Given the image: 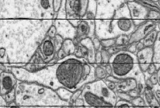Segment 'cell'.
I'll use <instances>...</instances> for the list:
<instances>
[{
    "instance_id": "cell-57",
    "label": "cell",
    "mask_w": 160,
    "mask_h": 108,
    "mask_svg": "<svg viewBox=\"0 0 160 108\" xmlns=\"http://www.w3.org/2000/svg\"><path fill=\"white\" fill-rule=\"evenodd\" d=\"M149 1H151V2H152V3H155L159 2V0H149Z\"/></svg>"
},
{
    "instance_id": "cell-49",
    "label": "cell",
    "mask_w": 160,
    "mask_h": 108,
    "mask_svg": "<svg viewBox=\"0 0 160 108\" xmlns=\"http://www.w3.org/2000/svg\"><path fill=\"white\" fill-rule=\"evenodd\" d=\"M144 88H145V87L142 84H137V86H136V89L138 91V92L140 93V95L141 93H143Z\"/></svg>"
},
{
    "instance_id": "cell-2",
    "label": "cell",
    "mask_w": 160,
    "mask_h": 108,
    "mask_svg": "<svg viewBox=\"0 0 160 108\" xmlns=\"http://www.w3.org/2000/svg\"><path fill=\"white\" fill-rule=\"evenodd\" d=\"M109 64L112 69V75L118 79L135 78V75L141 72L136 55L125 49L118 50L111 55Z\"/></svg>"
},
{
    "instance_id": "cell-34",
    "label": "cell",
    "mask_w": 160,
    "mask_h": 108,
    "mask_svg": "<svg viewBox=\"0 0 160 108\" xmlns=\"http://www.w3.org/2000/svg\"><path fill=\"white\" fill-rule=\"evenodd\" d=\"M90 72H91V65H90V64L84 63V64H83V77H84V80H85L86 78H87V76H88V75H90Z\"/></svg>"
},
{
    "instance_id": "cell-52",
    "label": "cell",
    "mask_w": 160,
    "mask_h": 108,
    "mask_svg": "<svg viewBox=\"0 0 160 108\" xmlns=\"http://www.w3.org/2000/svg\"><path fill=\"white\" fill-rule=\"evenodd\" d=\"M144 48V45H143V43L141 41H138V42H136V49H137V51H139V50H141L142 49Z\"/></svg>"
},
{
    "instance_id": "cell-39",
    "label": "cell",
    "mask_w": 160,
    "mask_h": 108,
    "mask_svg": "<svg viewBox=\"0 0 160 108\" xmlns=\"http://www.w3.org/2000/svg\"><path fill=\"white\" fill-rule=\"evenodd\" d=\"M41 7H42L44 10H48L50 7V2L49 0H41Z\"/></svg>"
},
{
    "instance_id": "cell-13",
    "label": "cell",
    "mask_w": 160,
    "mask_h": 108,
    "mask_svg": "<svg viewBox=\"0 0 160 108\" xmlns=\"http://www.w3.org/2000/svg\"><path fill=\"white\" fill-rule=\"evenodd\" d=\"M80 45H83L87 48V59L88 63L90 64H94L95 63V54H96V50L94 49V45H93L92 38H83L81 41H79Z\"/></svg>"
},
{
    "instance_id": "cell-35",
    "label": "cell",
    "mask_w": 160,
    "mask_h": 108,
    "mask_svg": "<svg viewBox=\"0 0 160 108\" xmlns=\"http://www.w3.org/2000/svg\"><path fill=\"white\" fill-rule=\"evenodd\" d=\"M156 68H155V64L154 63H152L150 64V65L148 66V69H147V71L145 72H147V74L149 75H153L154 73H155L156 72Z\"/></svg>"
},
{
    "instance_id": "cell-11",
    "label": "cell",
    "mask_w": 160,
    "mask_h": 108,
    "mask_svg": "<svg viewBox=\"0 0 160 108\" xmlns=\"http://www.w3.org/2000/svg\"><path fill=\"white\" fill-rule=\"evenodd\" d=\"M82 99L83 100L84 106H100L112 105L104 100L100 96L97 95L90 90L84 88L82 89Z\"/></svg>"
},
{
    "instance_id": "cell-47",
    "label": "cell",
    "mask_w": 160,
    "mask_h": 108,
    "mask_svg": "<svg viewBox=\"0 0 160 108\" xmlns=\"http://www.w3.org/2000/svg\"><path fill=\"white\" fill-rule=\"evenodd\" d=\"M6 55H7V49H6V48H3V47L0 48V58L3 59L6 57Z\"/></svg>"
},
{
    "instance_id": "cell-45",
    "label": "cell",
    "mask_w": 160,
    "mask_h": 108,
    "mask_svg": "<svg viewBox=\"0 0 160 108\" xmlns=\"http://www.w3.org/2000/svg\"><path fill=\"white\" fill-rule=\"evenodd\" d=\"M0 108H8V105L3 100L2 95H0Z\"/></svg>"
},
{
    "instance_id": "cell-18",
    "label": "cell",
    "mask_w": 160,
    "mask_h": 108,
    "mask_svg": "<svg viewBox=\"0 0 160 108\" xmlns=\"http://www.w3.org/2000/svg\"><path fill=\"white\" fill-rule=\"evenodd\" d=\"M143 92V96H144V99H143V100H144L145 103H146V105H148V106H154V105H155L154 101L155 102H157V101L155 99L154 92L152 91V89H150V88L145 87ZM157 103H158V102H157ZM158 104H159V103H158Z\"/></svg>"
},
{
    "instance_id": "cell-1",
    "label": "cell",
    "mask_w": 160,
    "mask_h": 108,
    "mask_svg": "<svg viewBox=\"0 0 160 108\" xmlns=\"http://www.w3.org/2000/svg\"><path fill=\"white\" fill-rule=\"evenodd\" d=\"M83 64V62L77 57H70L62 61L56 69L57 82L71 91L78 89L84 80Z\"/></svg>"
},
{
    "instance_id": "cell-9",
    "label": "cell",
    "mask_w": 160,
    "mask_h": 108,
    "mask_svg": "<svg viewBox=\"0 0 160 108\" xmlns=\"http://www.w3.org/2000/svg\"><path fill=\"white\" fill-rule=\"evenodd\" d=\"M18 80L12 72L0 71V95L12 91L17 85Z\"/></svg>"
},
{
    "instance_id": "cell-22",
    "label": "cell",
    "mask_w": 160,
    "mask_h": 108,
    "mask_svg": "<svg viewBox=\"0 0 160 108\" xmlns=\"http://www.w3.org/2000/svg\"><path fill=\"white\" fill-rule=\"evenodd\" d=\"M128 41H129V37L128 35H120L117 37L116 41H115V46H121L122 48L125 47L128 45Z\"/></svg>"
},
{
    "instance_id": "cell-12",
    "label": "cell",
    "mask_w": 160,
    "mask_h": 108,
    "mask_svg": "<svg viewBox=\"0 0 160 108\" xmlns=\"http://www.w3.org/2000/svg\"><path fill=\"white\" fill-rule=\"evenodd\" d=\"M89 33H90V25L86 21L81 20L79 25L76 28V34H75V40H73L75 45H78L82 39L89 37Z\"/></svg>"
},
{
    "instance_id": "cell-15",
    "label": "cell",
    "mask_w": 160,
    "mask_h": 108,
    "mask_svg": "<svg viewBox=\"0 0 160 108\" xmlns=\"http://www.w3.org/2000/svg\"><path fill=\"white\" fill-rule=\"evenodd\" d=\"M61 49L66 53L67 57H69V56L74 55L75 49H76V45L74 43L73 40L70 39V38H66V39L63 40Z\"/></svg>"
},
{
    "instance_id": "cell-6",
    "label": "cell",
    "mask_w": 160,
    "mask_h": 108,
    "mask_svg": "<svg viewBox=\"0 0 160 108\" xmlns=\"http://www.w3.org/2000/svg\"><path fill=\"white\" fill-rule=\"evenodd\" d=\"M127 7L129 11L131 19L133 21L135 26H138L140 23L147 20V15L149 10L145 8L143 5L136 1L127 3Z\"/></svg>"
},
{
    "instance_id": "cell-41",
    "label": "cell",
    "mask_w": 160,
    "mask_h": 108,
    "mask_svg": "<svg viewBox=\"0 0 160 108\" xmlns=\"http://www.w3.org/2000/svg\"><path fill=\"white\" fill-rule=\"evenodd\" d=\"M102 62V53H101L100 51L96 52L95 54V63H97L98 64H100Z\"/></svg>"
},
{
    "instance_id": "cell-3",
    "label": "cell",
    "mask_w": 160,
    "mask_h": 108,
    "mask_svg": "<svg viewBox=\"0 0 160 108\" xmlns=\"http://www.w3.org/2000/svg\"><path fill=\"white\" fill-rule=\"evenodd\" d=\"M85 88L90 90L97 95L103 98L106 101L113 106L118 101L117 100L118 96H117L116 92L109 89L106 81H104L103 80H95L93 82L86 85Z\"/></svg>"
},
{
    "instance_id": "cell-46",
    "label": "cell",
    "mask_w": 160,
    "mask_h": 108,
    "mask_svg": "<svg viewBox=\"0 0 160 108\" xmlns=\"http://www.w3.org/2000/svg\"><path fill=\"white\" fill-rule=\"evenodd\" d=\"M106 84H107L108 88H109L110 90H112V91H115V89H116V84H114V83H112V82H109V81H107L106 82Z\"/></svg>"
},
{
    "instance_id": "cell-48",
    "label": "cell",
    "mask_w": 160,
    "mask_h": 108,
    "mask_svg": "<svg viewBox=\"0 0 160 108\" xmlns=\"http://www.w3.org/2000/svg\"><path fill=\"white\" fill-rule=\"evenodd\" d=\"M145 85H146L147 88H150V89H153V88H154V85L152 84V83L151 82V80H149V78L147 80H145Z\"/></svg>"
},
{
    "instance_id": "cell-24",
    "label": "cell",
    "mask_w": 160,
    "mask_h": 108,
    "mask_svg": "<svg viewBox=\"0 0 160 108\" xmlns=\"http://www.w3.org/2000/svg\"><path fill=\"white\" fill-rule=\"evenodd\" d=\"M115 41H116V38L102 39L100 41L101 47H103V49H109L115 45Z\"/></svg>"
},
{
    "instance_id": "cell-8",
    "label": "cell",
    "mask_w": 160,
    "mask_h": 108,
    "mask_svg": "<svg viewBox=\"0 0 160 108\" xmlns=\"http://www.w3.org/2000/svg\"><path fill=\"white\" fill-rule=\"evenodd\" d=\"M136 57L140 72L145 73L148 66L152 63L153 48L152 47H144L141 50L137 51Z\"/></svg>"
},
{
    "instance_id": "cell-14",
    "label": "cell",
    "mask_w": 160,
    "mask_h": 108,
    "mask_svg": "<svg viewBox=\"0 0 160 108\" xmlns=\"http://www.w3.org/2000/svg\"><path fill=\"white\" fill-rule=\"evenodd\" d=\"M137 80L135 78H127L122 80L121 83L116 84L115 92H128L132 89H136Z\"/></svg>"
},
{
    "instance_id": "cell-30",
    "label": "cell",
    "mask_w": 160,
    "mask_h": 108,
    "mask_svg": "<svg viewBox=\"0 0 160 108\" xmlns=\"http://www.w3.org/2000/svg\"><path fill=\"white\" fill-rule=\"evenodd\" d=\"M82 89H80V88L79 89L75 90V91H73L72 95V97H71L70 99V101H69V103H71V104L72 105V103H73L77 99H78L80 96L82 95Z\"/></svg>"
},
{
    "instance_id": "cell-4",
    "label": "cell",
    "mask_w": 160,
    "mask_h": 108,
    "mask_svg": "<svg viewBox=\"0 0 160 108\" xmlns=\"http://www.w3.org/2000/svg\"><path fill=\"white\" fill-rule=\"evenodd\" d=\"M90 0H66L65 11L68 15L82 18L86 16L89 8Z\"/></svg>"
},
{
    "instance_id": "cell-53",
    "label": "cell",
    "mask_w": 160,
    "mask_h": 108,
    "mask_svg": "<svg viewBox=\"0 0 160 108\" xmlns=\"http://www.w3.org/2000/svg\"><path fill=\"white\" fill-rule=\"evenodd\" d=\"M113 105H107V106H86L87 108H113Z\"/></svg>"
},
{
    "instance_id": "cell-26",
    "label": "cell",
    "mask_w": 160,
    "mask_h": 108,
    "mask_svg": "<svg viewBox=\"0 0 160 108\" xmlns=\"http://www.w3.org/2000/svg\"><path fill=\"white\" fill-rule=\"evenodd\" d=\"M113 108H134L130 102L124 101V100H119L114 105Z\"/></svg>"
},
{
    "instance_id": "cell-51",
    "label": "cell",
    "mask_w": 160,
    "mask_h": 108,
    "mask_svg": "<svg viewBox=\"0 0 160 108\" xmlns=\"http://www.w3.org/2000/svg\"><path fill=\"white\" fill-rule=\"evenodd\" d=\"M105 69L106 71V73L108 75H112V69H111L109 64H107L106 66H105Z\"/></svg>"
},
{
    "instance_id": "cell-40",
    "label": "cell",
    "mask_w": 160,
    "mask_h": 108,
    "mask_svg": "<svg viewBox=\"0 0 160 108\" xmlns=\"http://www.w3.org/2000/svg\"><path fill=\"white\" fill-rule=\"evenodd\" d=\"M56 54H57V59H58V60H63V59H64L65 57H67L66 53L63 52V50L61 48H60L58 51L56 52Z\"/></svg>"
},
{
    "instance_id": "cell-43",
    "label": "cell",
    "mask_w": 160,
    "mask_h": 108,
    "mask_svg": "<svg viewBox=\"0 0 160 108\" xmlns=\"http://www.w3.org/2000/svg\"><path fill=\"white\" fill-rule=\"evenodd\" d=\"M128 94L130 96H131L132 98H136V97H137V96H140V93L138 92V91L136 89H132L131 90V91H129L128 92Z\"/></svg>"
},
{
    "instance_id": "cell-28",
    "label": "cell",
    "mask_w": 160,
    "mask_h": 108,
    "mask_svg": "<svg viewBox=\"0 0 160 108\" xmlns=\"http://www.w3.org/2000/svg\"><path fill=\"white\" fill-rule=\"evenodd\" d=\"M159 12L156 10H149L147 15V20L158 21L159 20Z\"/></svg>"
},
{
    "instance_id": "cell-38",
    "label": "cell",
    "mask_w": 160,
    "mask_h": 108,
    "mask_svg": "<svg viewBox=\"0 0 160 108\" xmlns=\"http://www.w3.org/2000/svg\"><path fill=\"white\" fill-rule=\"evenodd\" d=\"M106 79V81H109V82L114 83V84H119V83H121V81L122 80H121V79H118V78L114 77V76H112V75H108Z\"/></svg>"
},
{
    "instance_id": "cell-16",
    "label": "cell",
    "mask_w": 160,
    "mask_h": 108,
    "mask_svg": "<svg viewBox=\"0 0 160 108\" xmlns=\"http://www.w3.org/2000/svg\"><path fill=\"white\" fill-rule=\"evenodd\" d=\"M48 64L42 63V62H36V63H28L25 64L24 68L29 73H35V72H40L43 69H46L48 67Z\"/></svg>"
},
{
    "instance_id": "cell-20",
    "label": "cell",
    "mask_w": 160,
    "mask_h": 108,
    "mask_svg": "<svg viewBox=\"0 0 160 108\" xmlns=\"http://www.w3.org/2000/svg\"><path fill=\"white\" fill-rule=\"evenodd\" d=\"M159 33H158V37H157L156 40H155V43H154L153 46V58H152V63L154 64H159Z\"/></svg>"
},
{
    "instance_id": "cell-7",
    "label": "cell",
    "mask_w": 160,
    "mask_h": 108,
    "mask_svg": "<svg viewBox=\"0 0 160 108\" xmlns=\"http://www.w3.org/2000/svg\"><path fill=\"white\" fill-rule=\"evenodd\" d=\"M110 27L114 28L117 27V33H118V36L120 35H128L131 34L135 29V25L133 23V21L132 19L128 18L125 16H122L118 18H115L113 17V20L111 22ZM112 30V31H113Z\"/></svg>"
},
{
    "instance_id": "cell-33",
    "label": "cell",
    "mask_w": 160,
    "mask_h": 108,
    "mask_svg": "<svg viewBox=\"0 0 160 108\" xmlns=\"http://www.w3.org/2000/svg\"><path fill=\"white\" fill-rule=\"evenodd\" d=\"M62 6V0H52V9L55 13L60 11Z\"/></svg>"
},
{
    "instance_id": "cell-21",
    "label": "cell",
    "mask_w": 160,
    "mask_h": 108,
    "mask_svg": "<svg viewBox=\"0 0 160 108\" xmlns=\"http://www.w3.org/2000/svg\"><path fill=\"white\" fill-rule=\"evenodd\" d=\"M108 76L105 67L102 65H98L94 68V77L96 80H103L106 79Z\"/></svg>"
},
{
    "instance_id": "cell-25",
    "label": "cell",
    "mask_w": 160,
    "mask_h": 108,
    "mask_svg": "<svg viewBox=\"0 0 160 108\" xmlns=\"http://www.w3.org/2000/svg\"><path fill=\"white\" fill-rule=\"evenodd\" d=\"M134 107H143L146 106V103H145L144 100L141 96H137L136 98H133L132 101L130 102Z\"/></svg>"
},
{
    "instance_id": "cell-42",
    "label": "cell",
    "mask_w": 160,
    "mask_h": 108,
    "mask_svg": "<svg viewBox=\"0 0 160 108\" xmlns=\"http://www.w3.org/2000/svg\"><path fill=\"white\" fill-rule=\"evenodd\" d=\"M72 106H84V102H83V100L82 99H77L76 100H75V102H74L73 103H72Z\"/></svg>"
},
{
    "instance_id": "cell-37",
    "label": "cell",
    "mask_w": 160,
    "mask_h": 108,
    "mask_svg": "<svg viewBox=\"0 0 160 108\" xmlns=\"http://www.w3.org/2000/svg\"><path fill=\"white\" fill-rule=\"evenodd\" d=\"M92 41H93V45H94V49H95L96 51H100V50H99V49L101 48L100 40H99L98 38H94L92 39Z\"/></svg>"
},
{
    "instance_id": "cell-59",
    "label": "cell",
    "mask_w": 160,
    "mask_h": 108,
    "mask_svg": "<svg viewBox=\"0 0 160 108\" xmlns=\"http://www.w3.org/2000/svg\"><path fill=\"white\" fill-rule=\"evenodd\" d=\"M95 1H98V0H95Z\"/></svg>"
},
{
    "instance_id": "cell-29",
    "label": "cell",
    "mask_w": 160,
    "mask_h": 108,
    "mask_svg": "<svg viewBox=\"0 0 160 108\" xmlns=\"http://www.w3.org/2000/svg\"><path fill=\"white\" fill-rule=\"evenodd\" d=\"M101 53H102V66L105 67V66L109 64V58H110V55H109V53H108L107 50L106 49H102L101 50Z\"/></svg>"
},
{
    "instance_id": "cell-55",
    "label": "cell",
    "mask_w": 160,
    "mask_h": 108,
    "mask_svg": "<svg viewBox=\"0 0 160 108\" xmlns=\"http://www.w3.org/2000/svg\"><path fill=\"white\" fill-rule=\"evenodd\" d=\"M8 108H21V107H20V106H17V105L10 104V105H8Z\"/></svg>"
},
{
    "instance_id": "cell-54",
    "label": "cell",
    "mask_w": 160,
    "mask_h": 108,
    "mask_svg": "<svg viewBox=\"0 0 160 108\" xmlns=\"http://www.w3.org/2000/svg\"><path fill=\"white\" fill-rule=\"evenodd\" d=\"M86 15H87V19H91V20H93V19L95 18V14H93V13L90 12V11H87V13Z\"/></svg>"
},
{
    "instance_id": "cell-10",
    "label": "cell",
    "mask_w": 160,
    "mask_h": 108,
    "mask_svg": "<svg viewBox=\"0 0 160 108\" xmlns=\"http://www.w3.org/2000/svg\"><path fill=\"white\" fill-rule=\"evenodd\" d=\"M38 52L44 63H48L53 60L56 54V50L55 48L53 40L49 38L44 40L38 48Z\"/></svg>"
},
{
    "instance_id": "cell-27",
    "label": "cell",
    "mask_w": 160,
    "mask_h": 108,
    "mask_svg": "<svg viewBox=\"0 0 160 108\" xmlns=\"http://www.w3.org/2000/svg\"><path fill=\"white\" fill-rule=\"evenodd\" d=\"M53 42H54V45H55V48H56V52L58 51L62 46V44L63 42V38L60 34H56V37L53 38Z\"/></svg>"
},
{
    "instance_id": "cell-17",
    "label": "cell",
    "mask_w": 160,
    "mask_h": 108,
    "mask_svg": "<svg viewBox=\"0 0 160 108\" xmlns=\"http://www.w3.org/2000/svg\"><path fill=\"white\" fill-rule=\"evenodd\" d=\"M158 33H159V31L156 30V29H153L151 33H148V34L143 39V41H142V42L143 43L144 47L153 46L154 43H155V40H156Z\"/></svg>"
},
{
    "instance_id": "cell-31",
    "label": "cell",
    "mask_w": 160,
    "mask_h": 108,
    "mask_svg": "<svg viewBox=\"0 0 160 108\" xmlns=\"http://www.w3.org/2000/svg\"><path fill=\"white\" fill-rule=\"evenodd\" d=\"M116 95L121 100L131 102L132 100V98L128 94V92H116Z\"/></svg>"
},
{
    "instance_id": "cell-44",
    "label": "cell",
    "mask_w": 160,
    "mask_h": 108,
    "mask_svg": "<svg viewBox=\"0 0 160 108\" xmlns=\"http://www.w3.org/2000/svg\"><path fill=\"white\" fill-rule=\"evenodd\" d=\"M80 21L81 20H78V19H70L68 22L70 23V24L72 25L74 28H77L78 25H79Z\"/></svg>"
},
{
    "instance_id": "cell-58",
    "label": "cell",
    "mask_w": 160,
    "mask_h": 108,
    "mask_svg": "<svg viewBox=\"0 0 160 108\" xmlns=\"http://www.w3.org/2000/svg\"><path fill=\"white\" fill-rule=\"evenodd\" d=\"M74 108H87L85 106H74Z\"/></svg>"
},
{
    "instance_id": "cell-36",
    "label": "cell",
    "mask_w": 160,
    "mask_h": 108,
    "mask_svg": "<svg viewBox=\"0 0 160 108\" xmlns=\"http://www.w3.org/2000/svg\"><path fill=\"white\" fill-rule=\"evenodd\" d=\"M126 51L129 52V53H135L136 51H137V49H136V42H133V43H131V44H128V46H127V49Z\"/></svg>"
},
{
    "instance_id": "cell-56",
    "label": "cell",
    "mask_w": 160,
    "mask_h": 108,
    "mask_svg": "<svg viewBox=\"0 0 160 108\" xmlns=\"http://www.w3.org/2000/svg\"><path fill=\"white\" fill-rule=\"evenodd\" d=\"M149 108H160L159 105H154V106H149Z\"/></svg>"
},
{
    "instance_id": "cell-50",
    "label": "cell",
    "mask_w": 160,
    "mask_h": 108,
    "mask_svg": "<svg viewBox=\"0 0 160 108\" xmlns=\"http://www.w3.org/2000/svg\"><path fill=\"white\" fill-rule=\"evenodd\" d=\"M159 89H157L156 91L154 92V96H155V99L156 100V101L159 103L160 102V94H159Z\"/></svg>"
},
{
    "instance_id": "cell-32",
    "label": "cell",
    "mask_w": 160,
    "mask_h": 108,
    "mask_svg": "<svg viewBox=\"0 0 160 108\" xmlns=\"http://www.w3.org/2000/svg\"><path fill=\"white\" fill-rule=\"evenodd\" d=\"M56 34H57V29H56V27L54 25H52V26H50L48 32H47V37L51 38V39H53Z\"/></svg>"
},
{
    "instance_id": "cell-19",
    "label": "cell",
    "mask_w": 160,
    "mask_h": 108,
    "mask_svg": "<svg viewBox=\"0 0 160 108\" xmlns=\"http://www.w3.org/2000/svg\"><path fill=\"white\" fill-rule=\"evenodd\" d=\"M72 92H73V91H69V90H68L65 88H63V87H60L58 89L56 90V93L57 94L59 98H60V100H63L64 102H68V103H69V101H70Z\"/></svg>"
},
{
    "instance_id": "cell-23",
    "label": "cell",
    "mask_w": 160,
    "mask_h": 108,
    "mask_svg": "<svg viewBox=\"0 0 160 108\" xmlns=\"http://www.w3.org/2000/svg\"><path fill=\"white\" fill-rule=\"evenodd\" d=\"M3 100H5L6 103H7V105H10L13 103V102L15 101L16 100V87L15 88L12 90V91H10V92L7 93L4 95H2Z\"/></svg>"
},
{
    "instance_id": "cell-5",
    "label": "cell",
    "mask_w": 160,
    "mask_h": 108,
    "mask_svg": "<svg viewBox=\"0 0 160 108\" xmlns=\"http://www.w3.org/2000/svg\"><path fill=\"white\" fill-rule=\"evenodd\" d=\"M157 26L156 21L146 20L137 26L132 33L129 35L128 44L133 42H138L142 41L147 35L151 33L153 29H155Z\"/></svg>"
}]
</instances>
